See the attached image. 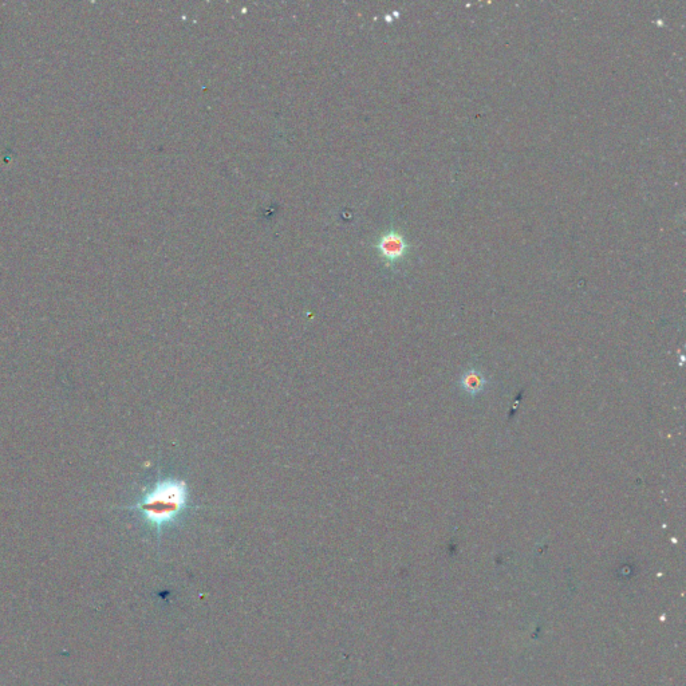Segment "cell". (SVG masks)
<instances>
[{"instance_id":"7a4b0ae2","label":"cell","mask_w":686,"mask_h":686,"mask_svg":"<svg viewBox=\"0 0 686 686\" xmlns=\"http://www.w3.org/2000/svg\"><path fill=\"white\" fill-rule=\"evenodd\" d=\"M378 248H380L381 254L385 259L397 260L405 255L406 243L404 238L397 234V232H389V234L382 236Z\"/></svg>"},{"instance_id":"6da1fadb","label":"cell","mask_w":686,"mask_h":686,"mask_svg":"<svg viewBox=\"0 0 686 686\" xmlns=\"http://www.w3.org/2000/svg\"><path fill=\"white\" fill-rule=\"evenodd\" d=\"M188 487L183 480L168 479L157 483L143 502L137 506L148 522L157 527L179 518L187 508Z\"/></svg>"}]
</instances>
